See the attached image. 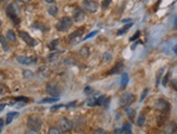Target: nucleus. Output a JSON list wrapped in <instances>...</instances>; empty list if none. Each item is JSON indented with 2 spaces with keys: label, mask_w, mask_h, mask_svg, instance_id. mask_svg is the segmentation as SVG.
<instances>
[{
  "label": "nucleus",
  "mask_w": 177,
  "mask_h": 134,
  "mask_svg": "<svg viewBox=\"0 0 177 134\" xmlns=\"http://www.w3.org/2000/svg\"><path fill=\"white\" fill-rule=\"evenodd\" d=\"M73 20L77 23H81L85 20V12L81 8H76L73 12Z\"/></svg>",
  "instance_id": "obj_11"
},
{
  "label": "nucleus",
  "mask_w": 177,
  "mask_h": 134,
  "mask_svg": "<svg viewBox=\"0 0 177 134\" xmlns=\"http://www.w3.org/2000/svg\"><path fill=\"white\" fill-rule=\"evenodd\" d=\"M19 36L21 37V39H22L23 41H24L26 44H28V46L30 47H34L36 46V40L34 39L33 37L30 35H28V32H24V30H21V32H19Z\"/></svg>",
  "instance_id": "obj_8"
},
{
  "label": "nucleus",
  "mask_w": 177,
  "mask_h": 134,
  "mask_svg": "<svg viewBox=\"0 0 177 134\" xmlns=\"http://www.w3.org/2000/svg\"><path fill=\"white\" fill-rule=\"evenodd\" d=\"M72 26H73V20L71 17H68V16H63L62 19L58 22V24L55 27H57L58 32H65L71 29Z\"/></svg>",
  "instance_id": "obj_1"
},
{
  "label": "nucleus",
  "mask_w": 177,
  "mask_h": 134,
  "mask_svg": "<svg viewBox=\"0 0 177 134\" xmlns=\"http://www.w3.org/2000/svg\"><path fill=\"white\" fill-rule=\"evenodd\" d=\"M59 43H60L59 39H53V40H51L48 43V48H49L51 51H55V49L58 48V46H59Z\"/></svg>",
  "instance_id": "obj_20"
},
{
  "label": "nucleus",
  "mask_w": 177,
  "mask_h": 134,
  "mask_svg": "<svg viewBox=\"0 0 177 134\" xmlns=\"http://www.w3.org/2000/svg\"><path fill=\"white\" fill-rule=\"evenodd\" d=\"M83 32H84V29L82 28V29L76 30L75 32H72L68 38V42L70 43V44H76L77 42H79V41L82 40Z\"/></svg>",
  "instance_id": "obj_7"
},
{
  "label": "nucleus",
  "mask_w": 177,
  "mask_h": 134,
  "mask_svg": "<svg viewBox=\"0 0 177 134\" xmlns=\"http://www.w3.org/2000/svg\"><path fill=\"white\" fill-rule=\"evenodd\" d=\"M45 1H46V2H48V3H52L53 1H55V0H45Z\"/></svg>",
  "instance_id": "obj_48"
},
{
  "label": "nucleus",
  "mask_w": 177,
  "mask_h": 134,
  "mask_svg": "<svg viewBox=\"0 0 177 134\" xmlns=\"http://www.w3.org/2000/svg\"><path fill=\"white\" fill-rule=\"evenodd\" d=\"M17 62L21 63V64H24V65H30L32 63H34L36 61L35 59H32L30 56H23V55H20V56L17 57Z\"/></svg>",
  "instance_id": "obj_13"
},
{
  "label": "nucleus",
  "mask_w": 177,
  "mask_h": 134,
  "mask_svg": "<svg viewBox=\"0 0 177 134\" xmlns=\"http://www.w3.org/2000/svg\"><path fill=\"white\" fill-rule=\"evenodd\" d=\"M2 80H3V76L0 74V83H1V81H2Z\"/></svg>",
  "instance_id": "obj_49"
},
{
  "label": "nucleus",
  "mask_w": 177,
  "mask_h": 134,
  "mask_svg": "<svg viewBox=\"0 0 177 134\" xmlns=\"http://www.w3.org/2000/svg\"><path fill=\"white\" fill-rule=\"evenodd\" d=\"M163 72H164V68H160V69L158 70V72H156V80H155V84H156V86L160 84L161 77L163 75Z\"/></svg>",
  "instance_id": "obj_24"
},
{
  "label": "nucleus",
  "mask_w": 177,
  "mask_h": 134,
  "mask_svg": "<svg viewBox=\"0 0 177 134\" xmlns=\"http://www.w3.org/2000/svg\"><path fill=\"white\" fill-rule=\"evenodd\" d=\"M87 105L88 106H96V99L95 97H93V99H88V102H87Z\"/></svg>",
  "instance_id": "obj_32"
},
{
  "label": "nucleus",
  "mask_w": 177,
  "mask_h": 134,
  "mask_svg": "<svg viewBox=\"0 0 177 134\" xmlns=\"http://www.w3.org/2000/svg\"><path fill=\"white\" fill-rule=\"evenodd\" d=\"M3 126H5V120H3L2 118H0V133H1V131H2Z\"/></svg>",
  "instance_id": "obj_41"
},
{
  "label": "nucleus",
  "mask_w": 177,
  "mask_h": 134,
  "mask_svg": "<svg viewBox=\"0 0 177 134\" xmlns=\"http://www.w3.org/2000/svg\"><path fill=\"white\" fill-rule=\"evenodd\" d=\"M6 90H7V88H5V86H2V84L0 83V95H2V94L6 93Z\"/></svg>",
  "instance_id": "obj_38"
},
{
  "label": "nucleus",
  "mask_w": 177,
  "mask_h": 134,
  "mask_svg": "<svg viewBox=\"0 0 177 134\" xmlns=\"http://www.w3.org/2000/svg\"><path fill=\"white\" fill-rule=\"evenodd\" d=\"M43 126V121L37 116H30L27 120V128L33 132H39Z\"/></svg>",
  "instance_id": "obj_3"
},
{
  "label": "nucleus",
  "mask_w": 177,
  "mask_h": 134,
  "mask_svg": "<svg viewBox=\"0 0 177 134\" xmlns=\"http://www.w3.org/2000/svg\"><path fill=\"white\" fill-rule=\"evenodd\" d=\"M144 121H146V116H144V114H140V115H139L138 120H137V124H138V126H144Z\"/></svg>",
  "instance_id": "obj_26"
},
{
  "label": "nucleus",
  "mask_w": 177,
  "mask_h": 134,
  "mask_svg": "<svg viewBox=\"0 0 177 134\" xmlns=\"http://www.w3.org/2000/svg\"><path fill=\"white\" fill-rule=\"evenodd\" d=\"M0 43L2 46V49L5 51H9L10 50V47H9V41L7 40V38L5 36L0 35Z\"/></svg>",
  "instance_id": "obj_18"
},
{
  "label": "nucleus",
  "mask_w": 177,
  "mask_h": 134,
  "mask_svg": "<svg viewBox=\"0 0 177 134\" xmlns=\"http://www.w3.org/2000/svg\"><path fill=\"white\" fill-rule=\"evenodd\" d=\"M136 101V95L129 92L122 94V96L120 97V106L122 107H128L129 105H131Z\"/></svg>",
  "instance_id": "obj_4"
},
{
  "label": "nucleus",
  "mask_w": 177,
  "mask_h": 134,
  "mask_svg": "<svg viewBox=\"0 0 177 134\" xmlns=\"http://www.w3.org/2000/svg\"><path fill=\"white\" fill-rule=\"evenodd\" d=\"M59 126H60V130L62 132H68L72 128H73L72 121L68 120V119H66V118H64V117L59 120Z\"/></svg>",
  "instance_id": "obj_10"
},
{
  "label": "nucleus",
  "mask_w": 177,
  "mask_h": 134,
  "mask_svg": "<svg viewBox=\"0 0 177 134\" xmlns=\"http://www.w3.org/2000/svg\"><path fill=\"white\" fill-rule=\"evenodd\" d=\"M173 52H174L175 54H177V44L174 46V48H173Z\"/></svg>",
  "instance_id": "obj_44"
},
{
  "label": "nucleus",
  "mask_w": 177,
  "mask_h": 134,
  "mask_svg": "<svg viewBox=\"0 0 177 134\" xmlns=\"http://www.w3.org/2000/svg\"><path fill=\"white\" fill-rule=\"evenodd\" d=\"M123 68H124V64H123V62H117L116 64L113 66V68L108 72V75H115V74H119V72H122Z\"/></svg>",
  "instance_id": "obj_12"
},
{
  "label": "nucleus",
  "mask_w": 177,
  "mask_h": 134,
  "mask_svg": "<svg viewBox=\"0 0 177 134\" xmlns=\"http://www.w3.org/2000/svg\"><path fill=\"white\" fill-rule=\"evenodd\" d=\"M112 59V54L110 53V52H106V53H104L103 55V61L104 62H110Z\"/></svg>",
  "instance_id": "obj_28"
},
{
  "label": "nucleus",
  "mask_w": 177,
  "mask_h": 134,
  "mask_svg": "<svg viewBox=\"0 0 177 134\" xmlns=\"http://www.w3.org/2000/svg\"><path fill=\"white\" fill-rule=\"evenodd\" d=\"M131 26H133V23H128L127 25H125V26L122 27L121 29L117 30L116 35H117V36H122V35H124V34H125V32H127V30L129 29V28H131Z\"/></svg>",
  "instance_id": "obj_19"
},
{
  "label": "nucleus",
  "mask_w": 177,
  "mask_h": 134,
  "mask_svg": "<svg viewBox=\"0 0 177 134\" xmlns=\"http://www.w3.org/2000/svg\"><path fill=\"white\" fill-rule=\"evenodd\" d=\"M123 133H131V124L129 122H125L122 128Z\"/></svg>",
  "instance_id": "obj_23"
},
{
  "label": "nucleus",
  "mask_w": 177,
  "mask_h": 134,
  "mask_svg": "<svg viewBox=\"0 0 177 134\" xmlns=\"http://www.w3.org/2000/svg\"><path fill=\"white\" fill-rule=\"evenodd\" d=\"M0 26H1V22H0Z\"/></svg>",
  "instance_id": "obj_51"
},
{
  "label": "nucleus",
  "mask_w": 177,
  "mask_h": 134,
  "mask_svg": "<svg viewBox=\"0 0 177 134\" xmlns=\"http://www.w3.org/2000/svg\"><path fill=\"white\" fill-rule=\"evenodd\" d=\"M139 36H140V32H137L136 34H135V35L134 36H131V38H129V41H135V40H137V39H138L139 38Z\"/></svg>",
  "instance_id": "obj_31"
},
{
  "label": "nucleus",
  "mask_w": 177,
  "mask_h": 134,
  "mask_svg": "<svg viewBox=\"0 0 177 134\" xmlns=\"http://www.w3.org/2000/svg\"><path fill=\"white\" fill-rule=\"evenodd\" d=\"M7 40L9 41V42H11V43H15L17 42V36H15V34H14L13 30L11 29H9L8 32H7Z\"/></svg>",
  "instance_id": "obj_15"
},
{
  "label": "nucleus",
  "mask_w": 177,
  "mask_h": 134,
  "mask_svg": "<svg viewBox=\"0 0 177 134\" xmlns=\"http://www.w3.org/2000/svg\"><path fill=\"white\" fill-rule=\"evenodd\" d=\"M169 75H171V72H167L165 76H164L163 80H162V84H163L164 87L167 86V83H169Z\"/></svg>",
  "instance_id": "obj_27"
},
{
  "label": "nucleus",
  "mask_w": 177,
  "mask_h": 134,
  "mask_svg": "<svg viewBox=\"0 0 177 134\" xmlns=\"http://www.w3.org/2000/svg\"><path fill=\"white\" fill-rule=\"evenodd\" d=\"M58 11H59V9H58V7H57V5H50L49 8H48V13H49L51 16H55V15H57Z\"/></svg>",
  "instance_id": "obj_21"
},
{
  "label": "nucleus",
  "mask_w": 177,
  "mask_h": 134,
  "mask_svg": "<svg viewBox=\"0 0 177 134\" xmlns=\"http://www.w3.org/2000/svg\"><path fill=\"white\" fill-rule=\"evenodd\" d=\"M5 107H6V105L5 104H0V110H2Z\"/></svg>",
  "instance_id": "obj_47"
},
{
  "label": "nucleus",
  "mask_w": 177,
  "mask_h": 134,
  "mask_svg": "<svg viewBox=\"0 0 177 134\" xmlns=\"http://www.w3.org/2000/svg\"><path fill=\"white\" fill-rule=\"evenodd\" d=\"M172 87H173V89H174L175 91H177V80L176 79H174V80H172Z\"/></svg>",
  "instance_id": "obj_39"
},
{
  "label": "nucleus",
  "mask_w": 177,
  "mask_h": 134,
  "mask_svg": "<svg viewBox=\"0 0 177 134\" xmlns=\"http://www.w3.org/2000/svg\"><path fill=\"white\" fill-rule=\"evenodd\" d=\"M62 106H63V105H58V106H53V107L51 108V110H52V111H55V110L59 109V108H61Z\"/></svg>",
  "instance_id": "obj_42"
},
{
  "label": "nucleus",
  "mask_w": 177,
  "mask_h": 134,
  "mask_svg": "<svg viewBox=\"0 0 177 134\" xmlns=\"http://www.w3.org/2000/svg\"><path fill=\"white\" fill-rule=\"evenodd\" d=\"M21 1H23V2H30V0H21Z\"/></svg>",
  "instance_id": "obj_50"
},
{
  "label": "nucleus",
  "mask_w": 177,
  "mask_h": 134,
  "mask_svg": "<svg viewBox=\"0 0 177 134\" xmlns=\"http://www.w3.org/2000/svg\"><path fill=\"white\" fill-rule=\"evenodd\" d=\"M126 113H127V115L131 117V119H134V117H135V110L131 109V108H127V109H126Z\"/></svg>",
  "instance_id": "obj_30"
},
{
  "label": "nucleus",
  "mask_w": 177,
  "mask_h": 134,
  "mask_svg": "<svg viewBox=\"0 0 177 134\" xmlns=\"http://www.w3.org/2000/svg\"><path fill=\"white\" fill-rule=\"evenodd\" d=\"M109 102H110V99H108L104 95H101L98 99H96V104L98 105V106H108Z\"/></svg>",
  "instance_id": "obj_14"
},
{
  "label": "nucleus",
  "mask_w": 177,
  "mask_h": 134,
  "mask_svg": "<svg viewBox=\"0 0 177 134\" xmlns=\"http://www.w3.org/2000/svg\"><path fill=\"white\" fill-rule=\"evenodd\" d=\"M174 27L175 28H177V16L175 17V21H174Z\"/></svg>",
  "instance_id": "obj_45"
},
{
  "label": "nucleus",
  "mask_w": 177,
  "mask_h": 134,
  "mask_svg": "<svg viewBox=\"0 0 177 134\" xmlns=\"http://www.w3.org/2000/svg\"><path fill=\"white\" fill-rule=\"evenodd\" d=\"M128 81H129V77H128V74L126 72H123L122 77H121V88L125 89L128 84Z\"/></svg>",
  "instance_id": "obj_17"
},
{
  "label": "nucleus",
  "mask_w": 177,
  "mask_h": 134,
  "mask_svg": "<svg viewBox=\"0 0 177 134\" xmlns=\"http://www.w3.org/2000/svg\"><path fill=\"white\" fill-rule=\"evenodd\" d=\"M171 132H173V133H177V124L176 123H172V131Z\"/></svg>",
  "instance_id": "obj_40"
},
{
  "label": "nucleus",
  "mask_w": 177,
  "mask_h": 134,
  "mask_svg": "<svg viewBox=\"0 0 177 134\" xmlns=\"http://www.w3.org/2000/svg\"><path fill=\"white\" fill-rule=\"evenodd\" d=\"M93 92V90L90 88V87H86V88H85V93L87 94V95L88 94H91Z\"/></svg>",
  "instance_id": "obj_37"
},
{
  "label": "nucleus",
  "mask_w": 177,
  "mask_h": 134,
  "mask_svg": "<svg viewBox=\"0 0 177 134\" xmlns=\"http://www.w3.org/2000/svg\"><path fill=\"white\" fill-rule=\"evenodd\" d=\"M79 54H81L83 57H88V56H89V49H88V47L87 46L83 47V48L81 49V51H79Z\"/></svg>",
  "instance_id": "obj_22"
},
{
  "label": "nucleus",
  "mask_w": 177,
  "mask_h": 134,
  "mask_svg": "<svg viewBox=\"0 0 177 134\" xmlns=\"http://www.w3.org/2000/svg\"><path fill=\"white\" fill-rule=\"evenodd\" d=\"M61 130L60 129H58V128H55V126H52V128H50L49 131H48V133L49 134H58V133H60Z\"/></svg>",
  "instance_id": "obj_29"
},
{
  "label": "nucleus",
  "mask_w": 177,
  "mask_h": 134,
  "mask_svg": "<svg viewBox=\"0 0 177 134\" xmlns=\"http://www.w3.org/2000/svg\"><path fill=\"white\" fill-rule=\"evenodd\" d=\"M6 12L8 14V16L12 20L14 24L17 25L20 23V19H19V9L17 8V3H10V5L7 7Z\"/></svg>",
  "instance_id": "obj_2"
},
{
  "label": "nucleus",
  "mask_w": 177,
  "mask_h": 134,
  "mask_svg": "<svg viewBox=\"0 0 177 134\" xmlns=\"http://www.w3.org/2000/svg\"><path fill=\"white\" fill-rule=\"evenodd\" d=\"M97 34H98V32H97V30H96V32H90V34H88V35L86 36V37H84V39H83V40H86V39H88V38L93 37V36H96V35H97Z\"/></svg>",
  "instance_id": "obj_35"
},
{
  "label": "nucleus",
  "mask_w": 177,
  "mask_h": 134,
  "mask_svg": "<svg viewBox=\"0 0 177 134\" xmlns=\"http://www.w3.org/2000/svg\"><path fill=\"white\" fill-rule=\"evenodd\" d=\"M59 101V97L58 96H52V97H47V99H44L43 101H40V103H55Z\"/></svg>",
  "instance_id": "obj_25"
},
{
  "label": "nucleus",
  "mask_w": 177,
  "mask_h": 134,
  "mask_svg": "<svg viewBox=\"0 0 177 134\" xmlns=\"http://www.w3.org/2000/svg\"><path fill=\"white\" fill-rule=\"evenodd\" d=\"M115 133H123V131H122V129H116L115 130Z\"/></svg>",
  "instance_id": "obj_46"
},
{
  "label": "nucleus",
  "mask_w": 177,
  "mask_h": 134,
  "mask_svg": "<svg viewBox=\"0 0 177 134\" xmlns=\"http://www.w3.org/2000/svg\"><path fill=\"white\" fill-rule=\"evenodd\" d=\"M20 114L17 113V111H11V113H9L8 115H7V118H6V123L7 124H10L12 122V121L14 120V119L17 118V117H19Z\"/></svg>",
  "instance_id": "obj_16"
},
{
  "label": "nucleus",
  "mask_w": 177,
  "mask_h": 134,
  "mask_svg": "<svg viewBox=\"0 0 177 134\" xmlns=\"http://www.w3.org/2000/svg\"><path fill=\"white\" fill-rule=\"evenodd\" d=\"M95 133H106V131L102 130V129H98V130H96Z\"/></svg>",
  "instance_id": "obj_43"
},
{
  "label": "nucleus",
  "mask_w": 177,
  "mask_h": 134,
  "mask_svg": "<svg viewBox=\"0 0 177 134\" xmlns=\"http://www.w3.org/2000/svg\"><path fill=\"white\" fill-rule=\"evenodd\" d=\"M46 92L49 95H51V96H58V97L61 94L60 88L57 84H55V83H48L46 87Z\"/></svg>",
  "instance_id": "obj_9"
},
{
  "label": "nucleus",
  "mask_w": 177,
  "mask_h": 134,
  "mask_svg": "<svg viewBox=\"0 0 177 134\" xmlns=\"http://www.w3.org/2000/svg\"><path fill=\"white\" fill-rule=\"evenodd\" d=\"M112 0H103V2H102V8L103 9H106L108 8V5L111 3Z\"/></svg>",
  "instance_id": "obj_36"
},
{
  "label": "nucleus",
  "mask_w": 177,
  "mask_h": 134,
  "mask_svg": "<svg viewBox=\"0 0 177 134\" xmlns=\"http://www.w3.org/2000/svg\"><path fill=\"white\" fill-rule=\"evenodd\" d=\"M155 108L156 109H159L160 111H162V114H169V110H171V105H169V103L167 102V101H165V99H158V102H156V104H155Z\"/></svg>",
  "instance_id": "obj_6"
},
{
  "label": "nucleus",
  "mask_w": 177,
  "mask_h": 134,
  "mask_svg": "<svg viewBox=\"0 0 177 134\" xmlns=\"http://www.w3.org/2000/svg\"><path fill=\"white\" fill-rule=\"evenodd\" d=\"M148 92H149V90H148V89H144V92H142V94H141V97H140V101H139V102H142V101H144V97L147 96Z\"/></svg>",
  "instance_id": "obj_34"
},
{
  "label": "nucleus",
  "mask_w": 177,
  "mask_h": 134,
  "mask_svg": "<svg viewBox=\"0 0 177 134\" xmlns=\"http://www.w3.org/2000/svg\"><path fill=\"white\" fill-rule=\"evenodd\" d=\"M23 74H24V77H25V78H30V77H33V72H30V70H24V72H23Z\"/></svg>",
  "instance_id": "obj_33"
},
{
  "label": "nucleus",
  "mask_w": 177,
  "mask_h": 134,
  "mask_svg": "<svg viewBox=\"0 0 177 134\" xmlns=\"http://www.w3.org/2000/svg\"><path fill=\"white\" fill-rule=\"evenodd\" d=\"M82 9L89 13H96L99 9V5L95 0H84L82 3Z\"/></svg>",
  "instance_id": "obj_5"
}]
</instances>
